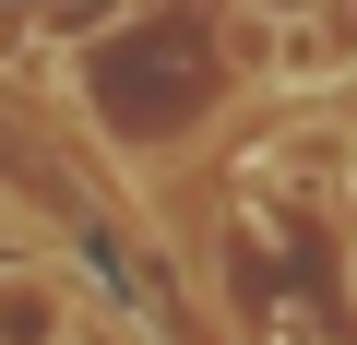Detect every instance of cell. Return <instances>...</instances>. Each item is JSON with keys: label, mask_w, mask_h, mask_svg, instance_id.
<instances>
[{"label": "cell", "mask_w": 357, "mask_h": 345, "mask_svg": "<svg viewBox=\"0 0 357 345\" xmlns=\"http://www.w3.org/2000/svg\"><path fill=\"white\" fill-rule=\"evenodd\" d=\"M0 345H72V286L36 262H0Z\"/></svg>", "instance_id": "6da1fadb"}, {"label": "cell", "mask_w": 357, "mask_h": 345, "mask_svg": "<svg viewBox=\"0 0 357 345\" xmlns=\"http://www.w3.org/2000/svg\"><path fill=\"white\" fill-rule=\"evenodd\" d=\"M345 298H357V238H345Z\"/></svg>", "instance_id": "3957f363"}, {"label": "cell", "mask_w": 357, "mask_h": 345, "mask_svg": "<svg viewBox=\"0 0 357 345\" xmlns=\"http://www.w3.org/2000/svg\"><path fill=\"white\" fill-rule=\"evenodd\" d=\"M286 13H321V0H250V24H286Z\"/></svg>", "instance_id": "7a4b0ae2"}]
</instances>
